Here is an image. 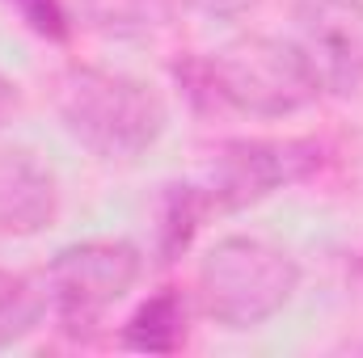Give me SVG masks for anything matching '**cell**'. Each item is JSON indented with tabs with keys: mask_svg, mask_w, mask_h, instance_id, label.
I'll return each instance as SVG.
<instances>
[{
	"mask_svg": "<svg viewBox=\"0 0 363 358\" xmlns=\"http://www.w3.org/2000/svg\"><path fill=\"white\" fill-rule=\"evenodd\" d=\"M174 81L199 114L291 118L325 97L300 47L274 34H245L220 51L182 55L174 64Z\"/></svg>",
	"mask_w": 363,
	"mask_h": 358,
	"instance_id": "cell-1",
	"label": "cell"
},
{
	"mask_svg": "<svg viewBox=\"0 0 363 358\" xmlns=\"http://www.w3.org/2000/svg\"><path fill=\"white\" fill-rule=\"evenodd\" d=\"M55 114L72 144L110 165L140 161L169 127V105L148 81L89 64L55 81Z\"/></svg>",
	"mask_w": 363,
	"mask_h": 358,
	"instance_id": "cell-2",
	"label": "cell"
},
{
	"mask_svg": "<svg viewBox=\"0 0 363 358\" xmlns=\"http://www.w3.org/2000/svg\"><path fill=\"white\" fill-rule=\"evenodd\" d=\"M296 291H300L296 258L262 236L216 241L194 274L199 312L228 333H250L271 325L296 299Z\"/></svg>",
	"mask_w": 363,
	"mask_h": 358,
	"instance_id": "cell-3",
	"label": "cell"
},
{
	"mask_svg": "<svg viewBox=\"0 0 363 358\" xmlns=\"http://www.w3.org/2000/svg\"><path fill=\"white\" fill-rule=\"evenodd\" d=\"M38 278L60 333H68L72 342H93L106 312L123 304L144 278V253L123 236H85L55 249Z\"/></svg>",
	"mask_w": 363,
	"mask_h": 358,
	"instance_id": "cell-4",
	"label": "cell"
},
{
	"mask_svg": "<svg viewBox=\"0 0 363 358\" xmlns=\"http://www.w3.org/2000/svg\"><path fill=\"white\" fill-rule=\"evenodd\" d=\"M325 144L313 135H250L216 148L207 169V194L216 211H245L274 194L304 185L325 169Z\"/></svg>",
	"mask_w": 363,
	"mask_h": 358,
	"instance_id": "cell-5",
	"label": "cell"
},
{
	"mask_svg": "<svg viewBox=\"0 0 363 358\" xmlns=\"http://www.w3.org/2000/svg\"><path fill=\"white\" fill-rule=\"evenodd\" d=\"M291 42L308 59L321 93H363V0H300Z\"/></svg>",
	"mask_w": 363,
	"mask_h": 358,
	"instance_id": "cell-6",
	"label": "cell"
},
{
	"mask_svg": "<svg viewBox=\"0 0 363 358\" xmlns=\"http://www.w3.org/2000/svg\"><path fill=\"white\" fill-rule=\"evenodd\" d=\"M64 190L55 169L30 148H0V236L30 241L60 219Z\"/></svg>",
	"mask_w": 363,
	"mask_h": 358,
	"instance_id": "cell-7",
	"label": "cell"
},
{
	"mask_svg": "<svg viewBox=\"0 0 363 358\" xmlns=\"http://www.w3.org/2000/svg\"><path fill=\"white\" fill-rule=\"evenodd\" d=\"M216 215L211 194L203 181H169L157 194V224H152V258L157 266H174L190 253L199 228Z\"/></svg>",
	"mask_w": 363,
	"mask_h": 358,
	"instance_id": "cell-8",
	"label": "cell"
},
{
	"mask_svg": "<svg viewBox=\"0 0 363 358\" xmlns=\"http://www.w3.org/2000/svg\"><path fill=\"white\" fill-rule=\"evenodd\" d=\"M190 337V308L178 287H161L135 304L118 329V346L131 354H178Z\"/></svg>",
	"mask_w": 363,
	"mask_h": 358,
	"instance_id": "cell-9",
	"label": "cell"
},
{
	"mask_svg": "<svg viewBox=\"0 0 363 358\" xmlns=\"http://www.w3.org/2000/svg\"><path fill=\"white\" fill-rule=\"evenodd\" d=\"M47 291L43 278H30L21 270L0 266V350L26 342L47 321Z\"/></svg>",
	"mask_w": 363,
	"mask_h": 358,
	"instance_id": "cell-10",
	"label": "cell"
},
{
	"mask_svg": "<svg viewBox=\"0 0 363 358\" xmlns=\"http://www.w3.org/2000/svg\"><path fill=\"white\" fill-rule=\"evenodd\" d=\"M165 0H77L85 25L106 38H135L161 21Z\"/></svg>",
	"mask_w": 363,
	"mask_h": 358,
	"instance_id": "cell-11",
	"label": "cell"
},
{
	"mask_svg": "<svg viewBox=\"0 0 363 358\" xmlns=\"http://www.w3.org/2000/svg\"><path fill=\"white\" fill-rule=\"evenodd\" d=\"M0 4L9 13H17V21L30 34H38L47 42H68L72 38V13H68L64 0H0Z\"/></svg>",
	"mask_w": 363,
	"mask_h": 358,
	"instance_id": "cell-12",
	"label": "cell"
},
{
	"mask_svg": "<svg viewBox=\"0 0 363 358\" xmlns=\"http://www.w3.org/2000/svg\"><path fill=\"white\" fill-rule=\"evenodd\" d=\"M194 17H203V21H241V17H250L262 0H182Z\"/></svg>",
	"mask_w": 363,
	"mask_h": 358,
	"instance_id": "cell-13",
	"label": "cell"
},
{
	"mask_svg": "<svg viewBox=\"0 0 363 358\" xmlns=\"http://www.w3.org/2000/svg\"><path fill=\"white\" fill-rule=\"evenodd\" d=\"M17 114H21V89H17V81H13V76H4V72H0V131H4Z\"/></svg>",
	"mask_w": 363,
	"mask_h": 358,
	"instance_id": "cell-14",
	"label": "cell"
}]
</instances>
